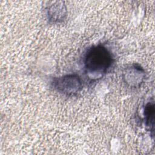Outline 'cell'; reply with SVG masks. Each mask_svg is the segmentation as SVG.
I'll return each mask as SVG.
<instances>
[{
	"label": "cell",
	"mask_w": 155,
	"mask_h": 155,
	"mask_svg": "<svg viewBox=\"0 0 155 155\" xmlns=\"http://www.w3.org/2000/svg\"><path fill=\"white\" fill-rule=\"evenodd\" d=\"M122 77L124 82L128 86L138 88L143 83L146 73L145 70L139 64H132L124 69Z\"/></svg>",
	"instance_id": "cell-3"
},
{
	"label": "cell",
	"mask_w": 155,
	"mask_h": 155,
	"mask_svg": "<svg viewBox=\"0 0 155 155\" xmlns=\"http://www.w3.org/2000/svg\"><path fill=\"white\" fill-rule=\"evenodd\" d=\"M114 58L110 50L99 44L87 49L83 58L85 74L91 81L102 78L112 67Z\"/></svg>",
	"instance_id": "cell-1"
},
{
	"label": "cell",
	"mask_w": 155,
	"mask_h": 155,
	"mask_svg": "<svg viewBox=\"0 0 155 155\" xmlns=\"http://www.w3.org/2000/svg\"><path fill=\"white\" fill-rule=\"evenodd\" d=\"M82 82L78 74L71 73L54 78L51 84L58 92L66 96H73L81 91L83 87Z\"/></svg>",
	"instance_id": "cell-2"
},
{
	"label": "cell",
	"mask_w": 155,
	"mask_h": 155,
	"mask_svg": "<svg viewBox=\"0 0 155 155\" xmlns=\"http://www.w3.org/2000/svg\"><path fill=\"white\" fill-rule=\"evenodd\" d=\"M47 16L50 22L56 24L64 21L67 16V7L62 1H57L49 5L47 9Z\"/></svg>",
	"instance_id": "cell-4"
},
{
	"label": "cell",
	"mask_w": 155,
	"mask_h": 155,
	"mask_svg": "<svg viewBox=\"0 0 155 155\" xmlns=\"http://www.w3.org/2000/svg\"><path fill=\"white\" fill-rule=\"evenodd\" d=\"M154 102H148L146 104L143 110V116L145 125L150 131L154 133Z\"/></svg>",
	"instance_id": "cell-5"
}]
</instances>
